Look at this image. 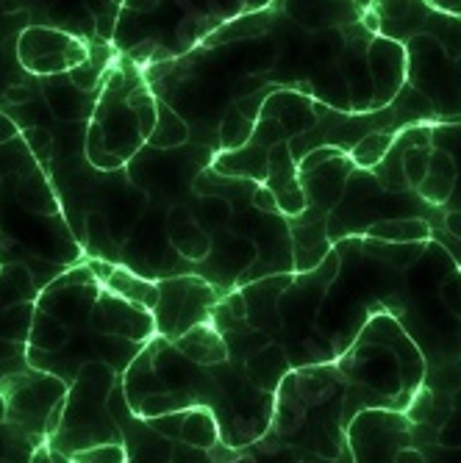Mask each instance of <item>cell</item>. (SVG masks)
<instances>
[{
  "mask_svg": "<svg viewBox=\"0 0 461 463\" xmlns=\"http://www.w3.org/2000/svg\"><path fill=\"white\" fill-rule=\"evenodd\" d=\"M215 306H217V291L203 278L184 275V278L161 280L156 286V303L150 311L153 327L158 330L161 339L173 342L187 330L206 325L208 317L215 314Z\"/></svg>",
  "mask_w": 461,
  "mask_h": 463,
  "instance_id": "cell-5",
  "label": "cell"
},
{
  "mask_svg": "<svg viewBox=\"0 0 461 463\" xmlns=\"http://www.w3.org/2000/svg\"><path fill=\"white\" fill-rule=\"evenodd\" d=\"M361 239L387 241V244H411V241H428L431 225L426 220H384L364 231Z\"/></svg>",
  "mask_w": 461,
  "mask_h": 463,
  "instance_id": "cell-15",
  "label": "cell"
},
{
  "mask_svg": "<svg viewBox=\"0 0 461 463\" xmlns=\"http://www.w3.org/2000/svg\"><path fill=\"white\" fill-rule=\"evenodd\" d=\"M14 197L17 203L31 212L34 217H59V200L53 197L51 186H48V178L42 175L39 170H31L28 175L23 173L17 178V186H14Z\"/></svg>",
  "mask_w": 461,
  "mask_h": 463,
  "instance_id": "cell-14",
  "label": "cell"
},
{
  "mask_svg": "<svg viewBox=\"0 0 461 463\" xmlns=\"http://www.w3.org/2000/svg\"><path fill=\"white\" fill-rule=\"evenodd\" d=\"M122 6L129 12H153L158 6V0H122Z\"/></svg>",
  "mask_w": 461,
  "mask_h": 463,
  "instance_id": "cell-38",
  "label": "cell"
},
{
  "mask_svg": "<svg viewBox=\"0 0 461 463\" xmlns=\"http://www.w3.org/2000/svg\"><path fill=\"white\" fill-rule=\"evenodd\" d=\"M187 361L200 364V366H212V364H223L228 361V345L220 335V330L215 325H197L192 330H187L184 335L170 342Z\"/></svg>",
  "mask_w": 461,
  "mask_h": 463,
  "instance_id": "cell-12",
  "label": "cell"
},
{
  "mask_svg": "<svg viewBox=\"0 0 461 463\" xmlns=\"http://www.w3.org/2000/svg\"><path fill=\"white\" fill-rule=\"evenodd\" d=\"M170 244L189 261H203L212 252V236L192 220L181 225H170Z\"/></svg>",
  "mask_w": 461,
  "mask_h": 463,
  "instance_id": "cell-20",
  "label": "cell"
},
{
  "mask_svg": "<svg viewBox=\"0 0 461 463\" xmlns=\"http://www.w3.org/2000/svg\"><path fill=\"white\" fill-rule=\"evenodd\" d=\"M267 189L273 192L283 217H298L306 208V197L298 181V161L292 158L286 142L270 147L267 153Z\"/></svg>",
  "mask_w": 461,
  "mask_h": 463,
  "instance_id": "cell-7",
  "label": "cell"
},
{
  "mask_svg": "<svg viewBox=\"0 0 461 463\" xmlns=\"http://www.w3.org/2000/svg\"><path fill=\"white\" fill-rule=\"evenodd\" d=\"M95 31L101 39H111L114 36V14H98L95 17Z\"/></svg>",
  "mask_w": 461,
  "mask_h": 463,
  "instance_id": "cell-36",
  "label": "cell"
},
{
  "mask_svg": "<svg viewBox=\"0 0 461 463\" xmlns=\"http://www.w3.org/2000/svg\"><path fill=\"white\" fill-rule=\"evenodd\" d=\"M406 444H411V419L400 411H361L348 425L351 463H395Z\"/></svg>",
  "mask_w": 461,
  "mask_h": 463,
  "instance_id": "cell-6",
  "label": "cell"
},
{
  "mask_svg": "<svg viewBox=\"0 0 461 463\" xmlns=\"http://www.w3.org/2000/svg\"><path fill=\"white\" fill-rule=\"evenodd\" d=\"M270 92H275V87H267V90H262V92H254V95H247V98H239L236 111H239L245 119L256 122V119H259V114H262V106H264V100H267V95H270Z\"/></svg>",
  "mask_w": 461,
  "mask_h": 463,
  "instance_id": "cell-30",
  "label": "cell"
},
{
  "mask_svg": "<svg viewBox=\"0 0 461 463\" xmlns=\"http://www.w3.org/2000/svg\"><path fill=\"white\" fill-rule=\"evenodd\" d=\"M17 125L6 117V114H0V145H9V142H14L17 139Z\"/></svg>",
  "mask_w": 461,
  "mask_h": 463,
  "instance_id": "cell-35",
  "label": "cell"
},
{
  "mask_svg": "<svg viewBox=\"0 0 461 463\" xmlns=\"http://www.w3.org/2000/svg\"><path fill=\"white\" fill-rule=\"evenodd\" d=\"M197 214L208 225H226L228 217H231V203L226 197H200Z\"/></svg>",
  "mask_w": 461,
  "mask_h": 463,
  "instance_id": "cell-27",
  "label": "cell"
},
{
  "mask_svg": "<svg viewBox=\"0 0 461 463\" xmlns=\"http://www.w3.org/2000/svg\"><path fill=\"white\" fill-rule=\"evenodd\" d=\"M254 125L256 122H250L245 119L236 109L226 114L223 119V128H220V142L226 150H239L250 142V137H254Z\"/></svg>",
  "mask_w": 461,
  "mask_h": 463,
  "instance_id": "cell-23",
  "label": "cell"
},
{
  "mask_svg": "<svg viewBox=\"0 0 461 463\" xmlns=\"http://www.w3.org/2000/svg\"><path fill=\"white\" fill-rule=\"evenodd\" d=\"M431 147L442 150L450 161V192L439 212H458L461 214V122H437L428 125ZM461 269V261H458Z\"/></svg>",
  "mask_w": 461,
  "mask_h": 463,
  "instance_id": "cell-10",
  "label": "cell"
},
{
  "mask_svg": "<svg viewBox=\"0 0 461 463\" xmlns=\"http://www.w3.org/2000/svg\"><path fill=\"white\" fill-rule=\"evenodd\" d=\"M250 203H254V208L262 214H281L278 203H275V197H273V192L267 186H259L254 194H250Z\"/></svg>",
  "mask_w": 461,
  "mask_h": 463,
  "instance_id": "cell-32",
  "label": "cell"
},
{
  "mask_svg": "<svg viewBox=\"0 0 461 463\" xmlns=\"http://www.w3.org/2000/svg\"><path fill=\"white\" fill-rule=\"evenodd\" d=\"M428 6L439 9V12H447V14H456L461 17V0H426Z\"/></svg>",
  "mask_w": 461,
  "mask_h": 463,
  "instance_id": "cell-37",
  "label": "cell"
},
{
  "mask_svg": "<svg viewBox=\"0 0 461 463\" xmlns=\"http://www.w3.org/2000/svg\"><path fill=\"white\" fill-rule=\"evenodd\" d=\"M395 137H398V134H392V131H375V134H367L348 156H351V161L359 166V170H372V166L389 153V147L395 145Z\"/></svg>",
  "mask_w": 461,
  "mask_h": 463,
  "instance_id": "cell-21",
  "label": "cell"
},
{
  "mask_svg": "<svg viewBox=\"0 0 461 463\" xmlns=\"http://www.w3.org/2000/svg\"><path fill=\"white\" fill-rule=\"evenodd\" d=\"M67 463H125V447L122 444H103L75 452Z\"/></svg>",
  "mask_w": 461,
  "mask_h": 463,
  "instance_id": "cell-25",
  "label": "cell"
},
{
  "mask_svg": "<svg viewBox=\"0 0 461 463\" xmlns=\"http://www.w3.org/2000/svg\"><path fill=\"white\" fill-rule=\"evenodd\" d=\"M70 80H72L75 90L90 92V90H95V83H98V70H92V61L75 64V67H70Z\"/></svg>",
  "mask_w": 461,
  "mask_h": 463,
  "instance_id": "cell-31",
  "label": "cell"
},
{
  "mask_svg": "<svg viewBox=\"0 0 461 463\" xmlns=\"http://www.w3.org/2000/svg\"><path fill=\"white\" fill-rule=\"evenodd\" d=\"M131 109H134V119H137L139 137L148 139L153 134V128H156V100L145 90H137L131 95Z\"/></svg>",
  "mask_w": 461,
  "mask_h": 463,
  "instance_id": "cell-24",
  "label": "cell"
},
{
  "mask_svg": "<svg viewBox=\"0 0 461 463\" xmlns=\"http://www.w3.org/2000/svg\"><path fill=\"white\" fill-rule=\"evenodd\" d=\"M289 372H292V364H289L281 345H267L259 353H254L250 358L242 361L245 381L264 394H275Z\"/></svg>",
  "mask_w": 461,
  "mask_h": 463,
  "instance_id": "cell-11",
  "label": "cell"
},
{
  "mask_svg": "<svg viewBox=\"0 0 461 463\" xmlns=\"http://www.w3.org/2000/svg\"><path fill=\"white\" fill-rule=\"evenodd\" d=\"M87 233H90V241L101 252H109V247H111V231H109V222H106L103 214H90L87 217Z\"/></svg>",
  "mask_w": 461,
  "mask_h": 463,
  "instance_id": "cell-29",
  "label": "cell"
},
{
  "mask_svg": "<svg viewBox=\"0 0 461 463\" xmlns=\"http://www.w3.org/2000/svg\"><path fill=\"white\" fill-rule=\"evenodd\" d=\"M34 314H36L34 303H17L12 308L0 311V342L25 347L31 335V325H34Z\"/></svg>",
  "mask_w": 461,
  "mask_h": 463,
  "instance_id": "cell-18",
  "label": "cell"
},
{
  "mask_svg": "<svg viewBox=\"0 0 461 463\" xmlns=\"http://www.w3.org/2000/svg\"><path fill=\"white\" fill-rule=\"evenodd\" d=\"M25 139L31 142V150L36 153V156H42L45 158L48 153H51V137H48V131H25Z\"/></svg>",
  "mask_w": 461,
  "mask_h": 463,
  "instance_id": "cell-33",
  "label": "cell"
},
{
  "mask_svg": "<svg viewBox=\"0 0 461 463\" xmlns=\"http://www.w3.org/2000/svg\"><path fill=\"white\" fill-rule=\"evenodd\" d=\"M372 17L406 53V87L428 100L437 122H461V17L426 0H375Z\"/></svg>",
  "mask_w": 461,
  "mask_h": 463,
  "instance_id": "cell-2",
  "label": "cell"
},
{
  "mask_svg": "<svg viewBox=\"0 0 461 463\" xmlns=\"http://www.w3.org/2000/svg\"><path fill=\"white\" fill-rule=\"evenodd\" d=\"M181 441L197 449H212L220 444V428L217 419L203 411V408H192L184 411V422H181Z\"/></svg>",
  "mask_w": 461,
  "mask_h": 463,
  "instance_id": "cell-16",
  "label": "cell"
},
{
  "mask_svg": "<svg viewBox=\"0 0 461 463\" xmlns=\"http://www.w3.org/2000/svg\"><path fill=\"white\" fill-rule=\"evenodd\" d=\"M31 463H67L64 458H56L53 452H48V447H39L31 458Z\"/></svg>",
  "mask_w": 461,
  "mask_h": 463,
  "instance_id": "cell-39",
  "label": "cell"
},
{
  "mask_svg": "<svg viewBox=\"0 0 461 463\" xmlns=\"http://www.w3.org/2000/svg\"><path fill=\"white\" fill-rule=\"evenodd\" d=\"M34 280L23 264H4L0 269V311L17 303H34Z\"/></svg>",
  "mask_w": 461,
  "mask_h": 463,
  "instance_id": "cell-17",
  "label": "cell"
},
{
  "mask_svg": "<svg viewBox=\"0 0 461 463\" xmlns=\"http://www.w3.org/2000/svg\"><path fill=\"white\" fill-rule=\"evenodd\" d=\"M345 381V422L361 411H406L426 383V358L389 314L367 319L351 350L337 361Z\"/></svg>",
  "mask_w": 461,
  "mask_h": 463,
  "instance_id": "cell-3",
  "label": "cell"
},
{
  "mask_svg": "<svg viewBox=\"0 0 461 463\" xmlns=\"http://www.w3.org/2000/svg\"><path fill=\"white\" fill-rule=\"evenodd\" d=\"M70 67H72V64H70V59H67L64 53L39 56V59H34V61L25 64V70L34 72V75H62V72H67Z\"/></svg>",
  "mask_w": 461,
  "mask_h": 463,
  "instance_id": "cell-28",
  "label": "cell"
},
{
  "mask_svg": "<svg viewBox=\"0 0 461 463\" xmlns=\"http://www.w3.org/2000/svg\"><path fill=\"white\" fill-rule=\"evenodd\" d=\"M0 4H6V0H0Z\"/></svg>",
  "mask_w": 461,
  "mask_h": 463,
  "instance_id": "cell-41",
  "label": "cell"
},
{
  "mask_svg": "<svg viewBox=\"0 0 461 463\" xmlns=\"http://www.w3.org/2000/svg\"><path fill=\"white\" fill-rule=\"evenodd\" d=\"M286 139L289 137L283 134V128H281V125L273 117H259L256 125H254V137H250V142L264 147V150H270V147H275V145H281Z\"/></svg>",
  "mask_w": 461,
  "mask_h": 463,
  "instance_id": "cell-26",
  "label": "cell"
},
{
  "mask_svg": "<svg viewBox=\"0 0 461 463\" xmlns=\"http://www.w3.org/2000/svg\"><path fill=\"white\" fill-rule=\"evenodd\" d=\"M267 153L264 147L247 142L239 150H228L226 156L215 158V173L228 178H250V181H267Z\"/></svg>",
  "mask_w": 461,
  "mask_h": 463,
  "instance_id": "cell-13",
  "label": "cell"
},
{
  "mask_svg": "<svg viewBox=\"0 0 461 463\" xmlns=\"http://www.w3.org/2000/svg\"><path fill=\"white\" fill-rule=\"evenodd\" d=\"M259 117H273L289 139L312 131L317 125L314 100L306 92H298V90H275V92H270Z\"/></svg>",
  "mask_w": 461,
  "mask_h": 463,
  "instance_id": "cell-8",
  "label": "cell"
},
{
  "mask_svg": "<svg viewBox=\"0 0 461 463\" xmlns=\"http://www.w3.org/2000/svg\"><path fill=\"white\" fill-rule=\"evenodd\" d=\"M117 381L120 374L101 361H92L78 372L62 402L59 422L45 441L48 452L70 460L83 449L122 444V430L109 408V394Z\"/></svg>",
  "mask_w": 461,
  "mask_h": 463,
  "instance_id": "cell-4",
  "label": "cell"
},
{
  "mask_svg": "<svg viewBox=\"0 0 461 463\" xmlns=\"http://www.w3.org/2000/svg\"><path fill=\"white\" fill-rule=\"evenodd\" d=\"M4 98H6V103L20 106V103H28L31 100V90L28 87H20V83H12V87L4 90Z\"/></svg>",
  "mask_w": 461,
  "mask_h": 463,
  "instance_id": "cell-34",
  "label": "cell"
},
{
  "mask_svg": "<svg viewBox=\"0 0 461 463\" xmlns=\"http://www.w3.org/2000/svg\"><path fill=\"white\" fill-rule=\"evenodd\" d=\"M45 98H48L53 117L59 119H78L87 111V106H83V92L75 90L72 83H51V87H45Z\"/></svg>",
  "mask_w": 461,
  "mask_h": 463,
  "instance_id": "cell-22",
  "label": "cell"
},
{
  "mask_svg": "<svg viewBox=\"0 0 461 463\" xmlns=\"http://www.w3.org/2000/svg\"><path fill=\"white\" fill-rule=\"evenodd\" d=\"M122 394L139 419L203 408L217 419L220 444L242 449L259 441L273 419L275 394L254 389L234 361L200 366L167 339H153L122 374Z\"/></svg>",
  "mask_w": 461,
  "mask_h": 463,
  "instance_id": "cell-1",
  "label": "cell"
},
{
  "mask_svg": "<svg viewBox=\"0 0 461 463\" xmlns=\"http://www.w3.org/2000/svg\"><path fill=\"white\" fill-rule=\"evenodd\" d=\"M187 137H189L187 122H184L170 106L158 100V103H156V128H153V134L148 137L150 145L167 150V147H178L181 142H187Z\"/></svg>",
  "mask_w": 461,
  "mask_h": 463,
  "instance_id": "cell-19",
  "label": "cell"
},
{
  "mask_svg": "<svg viewBox=\"0 0 461 463\" xmlns=\"http://www.w3.org/2000/svg\"><path fill=\"white\" fill-rule=\"evenodd\" d=\"M51 53H64L70 64H83L87 61V48L75 42L70 33H62L56 28H25L17 42V56L23 64L39 59V56H51Z\"/></svg>",
  "mask_w": 461,
  "mask_h": 463,
  "instance_id": "cell-9",
  "label": "cell"
},
{
  "mask_svg": "<svg viewBox=\"0 0 461 463\" xmlns=\"http://www.w3.org/2000/svg\"><path fill=\"white\" fill-rule=\"evenodd\" d=\"M167 217H170V225H181V222H189V220H192L184 205H173V208H170V214H167Z\"/></svg>",
  "mask_w": 461,
  "mask_h": 463,
  "instance_id": "cell-40",
  "label": "cell"
}]
</instances>
